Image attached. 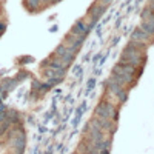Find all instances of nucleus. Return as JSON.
I'll return each instance as SVG.
<instances>
[{"label": "nucleus", "instance_id": "nucleus-1", "mask_svg": "<svg viewBox=\"0 0 154 154\" xmlns=\"http://www.w3.org/2000/svg\"><path fill=\"white\" fill-rule=\"evenodd\" d=\"M145 60H146V57L143 54V51L133 48L130 43H128V46L122 51V56H120V62L130 63L133 66H143Z\"/></svg>", "mask_w": 154, "mask_h": 154}, {"label": "nucleus", "instance_id": "nucleus-2", "mask_svg": "<svg viewBox=\"0 0 154 154\" xmlns=\"http://www.w3.org/2000/svg\"><path fill=\"white\" fill-rule=\"evenodd\" d=\"M94 114H96V117L111 119L112 122H117V119H119V109H117V106L112 105L111 102H106V100H102L100 103L96 106Z\"/></svg>", "mask_w": 154, "mask_h": 154}, {"label": "nucleus", "instance_id": "nucleus-3", "mask_svg": "<svg viewBox=\"0 0 154 154\" xmlns=\"http://www.w3.org/2000/svg\"><path fill=\"white\" fill-rule=\"evenodd\" d=\"M105 11H106V6H103L102 3H94L91 8L88 9V16H89V23H88V26L93 28L94 25H96V22L100 19V16L105 14Z\"/></svg>", "mask_w": 154, "mask_h": 154}, {"label": "nucleus", "instance_id": "nucleus-4", "mask_svg": "<svg viewBox=\"0 0 154 154\" xmlns=\"http://www.w3.org/2000/svg\"><path fill=\"white\" fill-rule=\"evenodd\" d=\"M85 42V35H72V34H68L66 37H65V43L63 45H66L72 53H77V51L80 49V46H82V43Z\"/></svg>", "mask_w": 154, "mask_h": 154}, {"label": "nucleus", "instance_id": "nucleus-5", "mask_svg": "<svg viewBox=\"0 0 154 154\" xmlns=\"http://www.w3.org/2000/svg\"><path fill=\"white\" fill-rule=\"evenodd\" d=\"M131 40L133 42H140V43H143V45H149V43H152V37L151 35H148L142 28H137V29H134L133 31V34H131Z\"/></svg>", "mask_w": 154, "mask_h": 154}, {"label": "nucleus", "instance_id": "nucleus-6", "mask_svg": "<svg viewBox=\"0 0 154 154\" xmlns=\"http://www.w3.org/2000/svg\"><path fill=\"white\" fill-rule=\"evenodd\" d=\"M89 29H91V28L88 26V23H86V22H83V20H77V22L74 23V26L71 28V32H69V34L77 35V37H79V35H86V34L89 32Z\"/></svg>", "mask_w": 154, "mask_h": 154}, {"label": "nucleus", "instance_id": "nucleus-7", "mask_svg": "<svg viewBox=\"0 0 154 154\" xmlns=\"http://www.w3.org/2000/svg\"><path fill=\"white\" fill-rule=\"evenodd\" d=\"M69 51H71V49H69L66 45H59V46L56 48V51H54V56H56V57H59V59L62 60L63 57H65V56L69 53Z\"/></svg>", "mask_w": 154, "mask_h": 154}, {"label": "nucleus", "instance_id": "nucleus-8", "mask_svg": "<svg viewBox=\"0 0 154 154\" xmlns=\"http://www.w3.org/2000/svg\"><path fill=\"white\" fill-rule=\"evenodd\" d=\"M140 28H142V29H143L148 35L154 37V25H152V23H149V22L143 20V22H142V25H140Z\"/></svg>", "mask_w": 154, "mask_h": 154}, {"label": "nucleus", "instance_id": "nucleus-9", "mask_svg": "<svg viewBox=\"0 0 154 154\" xmlns=\"http://www.w3.org/2000/svg\"><path fill=\"white\" fill-rule=\"evenodd\" d=\"M116 97H117L119 99V103H125V102H126V99H128V89H122V91L117 94V96H116Z\"/></svg>", "mask_w": 154, "mask_h": 154}, {"label": "nucleus", "instance_id": "nucleus-10", "mask_svg": "<svg viewBox=\"0 0 154 154\" xmlns=\"http://www.w3.org/2000/svg\"><path fill=\"white\" fill-rule=\"evenodd\" d=\"M25 2H26V6H28L31 11H34V9L38 8V3H40L42 0H25Z\"/></svg>", "mask_w": 154, "mask_h": 154}, {"label": "nucleus", "instance_id": "nucleus-11", "mask_svg": "<svg viewBox=\"0 0 154 154\" xmlns=\"http://www.w3.org/2000/svg\"><path fill=\"white\" fill-rule=\"evenodd\" d=\"M130 45L133 46V48H136V49H140V51H145L146 49V45H143V43H140V42H130Z\"/></svg>", "mask_w": 154, "mask_h": 154}, {"label": "nucleus", "instance_id": "nucleus-12", "mask_svg": "<svg viewBox=\"0 0 154 154\" xmlns=\"http://www.w3.org/2000/svg\"><path fill=\"white\" fill-rule=\"evenodd\" d=\"M151 16H152V11H151L149 8H145V9L142 11V19H143V20H148Z\"/></svg>", "mask_w": 154, "mask_h": 154}, {"label": "nucleus", "instance_id": "nucleus-13", "mask_svg": "<svg viewBox=\"0 0 154 154\" xmlns=\"http://www.w3.org/2000/svg\"><path fill=\"white\" fill-rule=\"evenodd\" d=\"M94 85H96V79H91V80L88 82V86H86V93H89V91H91Z\"/></svg>", "mask_w": 154, "mask_h": 154}, {"label": "nucleus", "instance_id": "nucleus-14", "mask_svg": "<svg viewBox=\"0 0 154 154\" xmlns=\"http://www.w3.org/2000/svg\"><path fill=\"white\" fill-rule=\"evenodd\" d=\"M99 2H100L102 5H103V6H108V5H111L112 0H99Z\"/></svg>", "mask_w": 154, "mask_h": 154}, {"label": "nucleus", "instance_id": "nucleus-15", "mask_svg": "<svg viewBox=\"0 0 154 154\" xmlns=\"http://www.w3.org/2000/svg\"><path fill=\"white\" fill-rule=\"evenodd\" d=\"M74 74H75V75H80V74H82V68H80V66H75V68H74Z\"/></svg>", "mask_w": 154, "mask_h": 154}, {"label": "nucleus", "instance_id": "nucleus-16", "mask_svg": "<svg viewBox=\"0 0 154 154\" xmlns=\"http://www.w3.org/2000/svg\"><path fill=\"white\" fill-rule=\"evenodd\" d=\"M148 8L154 12V0H149V5H148Z\"/></svg>", "mask_w": 154, "mask_h": 154}]
</instances>
